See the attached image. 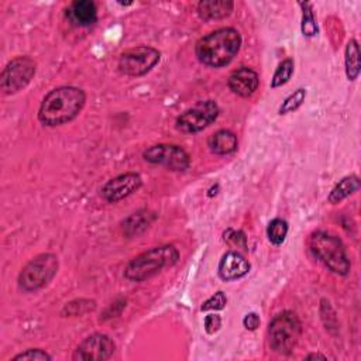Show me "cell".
Listing matches in <instances>:
<instances>
[{"mask_svg":"<svg viewBox=\"0 0 361 361\" xmlns=\"http://www.w3.org/2000/svg\"><path fill=\"white\" fill-rule=\"evenodd\" d=\"M86 94L75 86L56 87L45 94L38 110V120L48 127H55L73 120L83 109Z\"/></svg>","mask_w":361,"mask_h":361,"instance_id":"6da1fadb","label":"cell"},{"mask_svg":"<svg viewBox=\"0 0 361 361\" xmlns=\"http://www.w3.org/2000/svg\"><path fill=\"white\" fill-rule=\"evenodd\" d=\"M241 35L231 27H224L202 37L195 47L197 59L207 66L221 68L228 65L238 54Z\"/></svg>","mask_w":361,"mask_h":361,"instance_id":"7a4b0ae2","label":"cell"},{"mask_svg":"<svg viewBox=\"0 0 361 361\" xmlns=\"http://www.w3.org/2000/svg\"><path fill=\"white\" fill-rule=\"evenodd\" d=\"M179 259V251L175 245L166 244L159 247H152L140 255L134 257L124 269V276L134 282L147 281L164 268L175 265Z\"/></svg>","mask_w":361,"mask_h":361,"instance_id":"3957f363","label":"cell"},{"mask_svg":"<svg viewBox=\"0 0 361 361\" xmlns=\"http://www.w3.org/2000/svg\"><path fill=\"white\" fill-rule=\"evenodd\" d=\"M309 248L313 255L331 272L347 275L351 264L341 240L327 231H314L309 238Z\"/></svg>","mask_w":361,"mask_h":361,"instance_id":"277c9868","label":"cell"},{"mask_svg":"<svg viewBox=\"0 0 361 361\" xmlns=\"http://www.w3.org/2000/svg\"><path fill=\"white\" fill-rule=\"evenodd\" d=\"M267 333L271 350L281 355H289L300 338L302 323L296 313L283 310L274 316Z\"/></svg>","mask_w":361,"mask_h":361,"instance_id":"5b68a950","label":"cell"},{"mask_svg":"<svg viewBox=\"0 0 361 361\" xmlns=\"http://www.w3.org/2000/svg\"><path fill=\"white\" fill-rule=\"evenodd\" d=\"M58 258L44 252L30 259L18 275V285L25 292H35L47 286L58 272Z\"/></svg>","mask_w":361,"mask_h":361,"instance_id":"8992f818","label":"cell"},{"mask_svg":"<svg viewBox=\"0 0 361 361\" xmlns=\"http://www.w3.org/2000/svg\"><path fill=\"white\" fill-rule=\"evenodd\" d=\"M37 71V63L30 56H17L11 59L0 75V87L4 94H14L24 89Z\"/></svg>","mask_w":361,"mask_h":361,"instance_id":"52a82bcc","label":"cell"},{"mask_svg":"<svg viewBox=\"0 0 361 361\" xmlns=\"http://www.w3.org/2000/svg\"><path fill=\"white\" fill-rule=\"evenodd\" d=\"M161 54L149 45H140L124 51L118 59V71L127 76H142L158 62Z\"/></svg>","mask_w":361,"mask_h":361,"instance_id":"ba28073f","label":"cell"},{"mask_svg":"<svg viewBox=\"0 0 361 361\" xmlns=\"http://www.w3.org/2000/svg\"><path fill=\"white\" fill-rule=\"evenodd\" d=\"M219 116V106L213 100L197 102L190 109L185 110L175 121V127L180 133L192 134L204 130Z\"/></svg>","mask_w":361,"mask_h":361,"instance_id":"9c48e42d","label":"cell"},{"mask_svg":"<svg viewBox=\"0 0 361 361\" xmlns=\"http://www.w3.org/2000/svg\"><path fill=\"white\" fill-rule=\"evenodd\" d=\"M147 162L162 165L169 171H185L189 168L190 157L179 145L175 144H155L142 152Z\"/></svg>","mask_w":361,"mask_h":361,"instance_id":"30bf717a","label":"cell"},{"mask_svg":"<svg viewBox=\"0 0 361 361\" xmlns=\"http://www.w3.org/2000/svg\"><path fill=\"white\" fill-rule=\"evenodd\" d=\"M116 351L114 341L102 333L87 336L75 350L72 360L75 361H104L113 357Z\"/></svg>","mask_w":361,"mask_h":361,"instance_id":"8fae6325","label":"cell"},{"mask_svg":"<svg viewBox=\"0 0 361 361\" xmlns=\"http://www.w3.org/2000/svg\"><path fill=\"white\" fill-rule=\"evenodd\" d=\"M141 183H142V180L138 173L126 172V173H121V175L107 180L103 185L100 195L106 202L117 203V202L126 199L127 196H130L131 193H134L135 190H138Z\"/></svg>","mask_w":361,"mask_h":361,"instance_id":"7c38bea8","label":"cell"},{"mask_svg":"<svg viewBox=\"0 0 361 361\" xmlns=\"http://www.w3.org/2000/svg\"><path fill=\"white\" fill-rule=\"evenodd\" d=\"M227 85L233 93L241 97H250L255 93L259 85V78L258 73L251 68L241 66L230 73Z\"/></svg>","mask_w":361,"mask_h":361,"instance_id":"4fadbf2b","label":"cell"},{"mask_svg":"<svg viewBox=\"0 0 361 361\" xmlns=\"http://www.w3.org/2000/svg\"><path fill=\"white\" fill-rule=\"evenodd\" d=\"M251 265L238 251H227L219 262V276L223 281H234L248 274Z\"/></svg>","mask_w":361,"mask_h":361,"instance_id":"5bb4252c","label":"cell"},{"mask_svg":"<svg viewBox=\"0 0 361 361\" xmlns=\"http://www.w3.org/2000/svg\"><path fill=\"white\" fill-rule=\"evenodd\" d=\"M66 17L78 27H89L97 21L96 4L90 0H78L71 3Z\"/></svg>","mask_w":361,"mask_h":361,"instance_id":"9a60e30c","label":"cell"},{"mask_svg":"<svg viewBox=\"0 0 361 361\" xmlns=\"http://www.w3.org/2000/svg\"><path fill=\"white\" fill-rule=\"evenodd\" d=\"M234 3L228 0H204L197 3V14L202 20H221L231 14Z\"/></svg>","mask_w":361,"mask_h":361,"instance_id":"2e32d148","label":"cell"},{"mask_svg":"<svg viewBox=\"0 0 361 361\" xmlns=\"http://www.w3.org/2000/svg\"><path fill=\"white\" fill-rule=\"evenodd\" d=\"M207 145L212 152H214L217 155H227L237 149L238 141L233 131L223 128L210 135Z\"/></svg>","mask_w":361,"mask_h":361,"instance_id":"e0dca14e","label":"cell"},{"mask_svg":"<svg viewBox=\"0 0 361 361\" xmlns=\"http://www.w3.org/2000/svg\"><path fill=\"white\" fill-rule=\"evenodd\" d=\"M154 213L148 212V210H138L135 213H133L130 217H127L123 221V231L127 237H134L141 234L142 231H145L148 228V226L152 223L154 220Z\"/></svg>","mask_w":361,"mask_h":361,"instance_id":"ac0fdd59","label":"cell"},{"mask_svg":"<svg viewBox=\"0 0 361 361\" xmlns=\"http://www.w3.org/2000/svg\"><path fill=\"white\" fill-rule=\"evenodd\" d=\"M360 189V178L357 175H348L344 176L341 180H338V183H336V186L331 189L327 200L333 204L340 203L341 200H344L345 197H348L350 195H353L354 192H357Z\"/></svg>","mask_w":361,"mask_h":361,"instance_id":"d6986e66","label":"cell"},{"mask_svg":"<svg viewBox=\"0 0 361 361\" xmlns=\"http://www.w3.org/2000/svg\"><path fill=\"white\" fill-rule=\"evenodd\" d=\"M344 63H345V75L348 80H355L360 75V47L357 39H350L345 45L344 52Z\"/></svg>","mask_w":361,"mask_h":361,"instance_id":"ffe728a7","label":"cell"},{"mask_svg":"<svg viewBox=\"0 0 361 361\" xmlns=\"http://www.w3.org/2000/svg\"><path fill=\"white\" fill-rule=\"evenodd\" d=\"M96 309V302L92 299H75L68 302L62 310L61 314L65 317H76V316H83L86 313H90Z\"/></svg>","mask_w":361,"mask_h":361,"instance_id":"44dd1931","label":"cell"},{"mask_svg":"<svg viewBox=\"0 0 361 361\" xmlns=\"http://www.w3.org/2000/svg\"><path fill=\"white\" fill-rule=\"evenodd\" d=\"M286 234H288V223L285 220L279 217L271 220V223L267 227V235L274 245H281L285 241Z\"/></svg>","mask_w":361,"mask_h":361,"instance_id":"7402d4cb","label":"cell"},{"mask_svg":"<svg viewBox=\"0 0 361 361\" xmlns=\"http://www.w3.org/2000/svg\"><path fill=\"white\" fill-rule=\"evenodd\" d=\"M292 73H293V61L290 58L283 59L278 65V68H276V71H275V73L271 79V87L275 89V87H279V86L288 83Z\"/></svg>","mask_w":361,"mask_h":361,"instance_id":"603a6c76","label":"cell"},{"mask_svg":"<svg viewBox=\"0 0 361 361\" xmlns=\"http://www.w3.org/2000/svg\"><path fill=\"white\" fill-rule=\"evenodd\" d=\"M302 7V32L306 37H313L317 34V24L313 16L312 3H299Z\"/></svg>","mask_w":361,"mask_h":361,"instance_id":"cb8c5ba5","label":"cell"},{"mask_svg":"<svg viewBox=\"0 0 361 361\" xmlns=\"http://www.w3.org/2000/svg\"><path fill=\"white\" fill-rule=\"evenodd\" d=\"M306 97V90L299 87L296 89L292 94H289L281 104L279 107V114H288L290 111H295L296 109H299L302 106V103L305 102Z\"/></svg>","mask_w":361,"mask_h":361,"instance_id":"d4e9b609","label":"cell"},{"mask_svg":"<svg viewBox=\"0 0 361 361\" xmlns=\"http://www.w3.org/2000/svg\"><path fill=\"white\" fill-rule=\"evenodd\" d=\"M52 357L41 348H28L13 357V361H51Z\"/></svg>","mask_w":361,"mask_h":361,"instance_id":"484cf974","label":"cell"},{"mask_svg":"<svg viewBox=\"0 0 361 361\" xmlns=\"http://www.w3.org/2000/svg\"><path fill=\"white\" fill-rule=\"evenodd\" d=\"M224 241H227L230 245H234L237 248L247 250V237L241 230H233V228L226 230Z\"/></svg>","mask_w":361,"mask_h":361,"instance_id":"4316f807","label":"cell"},{"mask_svg":"<svg viewBox=\"0 0 361 361\" xmlns=\"http://www.w3.org/2000/svg\"><path fill=\"white\" fill-rule=\"evenodd\" d=\"M226 303H227L226 295H224L221 290H219V292H216L213 296H210V298L202 305L200 309H202V310H221V309H224Z\"/></svg>","mask_w":361,"mask_h":361,"instance_id":"83f0119b","label":"cell"},{"mask_svg":"<svg viewBox=\"0 0 361 361\" xmlns=\"http://www.w3.org/2000/svg\"><path fill=\"white\" fill-rule=\"evenodd\" d=\"M203 326L207 334H214L220 327H221V319L219 314H207L203 320Z\"/></svg>","mask_w":361,"mask_h":361,"instance_id":"f1b7e54d","label":"cell"},{"mask_svg":"<svg viewBox=\"0 0 361 361\" xmlns=\"http://www.w3.org/2000/svg\"><path fill=\"white\" fill-rule=\"evenodd\" d=\"M243 326L247 329V330H257L258 326H259V316L254 312L251 313H247L243 319Z\"/></svg>","mask_w":361,"mask_h":361,"instance_id":"f546056e","label":"cell"},{"mask_svg":"<svg viewBox=\"0 0 361 361\" xmlns=\"http://www.w3.org/2000/svg\"><path fill=\"white\" fill-rule=\"evenodd\" d=\"M313 358L326 360V358H327V355H323V354H319V353H313V354H309V355H306V360H313Z\"/></svg>","mask_w":361,"mask_h":361,"instance_id":"4dcf8cb0","label":"cell"}]
</instances>
